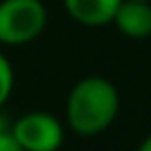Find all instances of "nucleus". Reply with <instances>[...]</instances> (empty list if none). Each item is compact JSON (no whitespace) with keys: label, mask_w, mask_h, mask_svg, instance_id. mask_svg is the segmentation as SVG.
Segmentation results:
<instances>
[{"label":"nucleus","mask_w":151,"mask_h":151,"mask_svg":"<svg viewBox=\"0 0 151 151\" xmlns=\"http://www.w3.org/2000/svg\"><path fill=\"white\" fill-rule=\"evenodd\" d=\"M120 97L111 80L87 76L78 80L66 97V123L80 137L101 134L118 116Z\"/></svg>","instance_id":"obj_1"},{"label":"nucleus","mask_w":151,"mask_h":151,"mask_svg":"<svg viewBox=\"0 0 151 151\" xmlns=\"http://www.w3.org/2000/svg\"><path fill=\"white\" fill-rule=\"evenodd\" d=\"M47 26V9L40 0H2L0 2V42L26 45Z\"/></svg>","instance_id":"obj_2"},{"label":"nucleus","mask_w":151,"mask_h":151,"mask_svg":"<svg viewBox=\"0 0 151 151\" xmlns=\"http://www.w3.org/2000/svg\"><path fill=\"white\" fill-rule=\"evenodd\" d=\"M12 132L24 151H59L64 144V125L47 111H31L12 120Z\"/></svg>","instance_id":"obj_3"},{"label":"nucleus","mask_w":151,"mask_h":151,"mask_svg":"<svg viewBox=\"0 0 151 151\" xmlns=\"http://www.w3.org/2000/svg\"><path fill=\"white\" fill-rule=\"evenodd\" d=\"M111 24L127 38H149L151 35V2L146 0H120Z\"/></svg>","instance_id":"obj_4"},{"label":"nucleus","mask_w":151,"mask_h":151,"mask_svg":"<svg viewBox=\"0 0 151 151\" xmlns=\"http://www.w3.org/2000/svg\"><path fill=\"white\" fill-rule=\"evenodd\" d=\"M120 0H64L68 17L83 26H104L111 24Z\"/></svg>","instance_id":"obj_5"},{"label":"nucleus","mask_w":151,"mask_h":151,"mask_svg":"<svg viewBox=\"0 0 151 151\" xmlns=\"http://www.w3.org/2000/svg\"><path fill=\"white\" fill-rule=\"evenodd\" d=\"M12 87H14V68H12L9 59L0 52V109H2V104L9 99Z\"/></svg>","instance_id":"obj_6"},{"label":"nucleus","mask_w":151,"mask_h":151,"mask_svg":"<svg viewBox=\"0 0 151 151\" xmlns=\"http://www.w3.org/2000/svg\"><path fill=\"white\" fill-rule=\"evenodd\" d=\"M0 151H24L12 132V120L0 111Z\"/></svg>","instance_id":"obj_7"},{"label":"nucleus","mask_w":151,"mask_h":151,"mask_svg":"<svg viewBox=\"0 0 151 151\" xmlns=\"http://www.w3.org/2000/svg\"><path fill=\"white\" fill-rule=\"evenodd\" d=\"M137 151H151V134H146V137L142 139V144L137 146Z\"/></svg>","instance_id":"obj_8"},{"label":"nucleus","mask_w":151,"mask_h":151,"mask_svg":"<svg viewBox=\"0 0 151 151\" xmlns=\"http://www.w3.org/2000/svg\"><path fill=\"white\" fill-rule=\"evenodd\" d=\"M146 2H151V0H146Z\"/></svg>","instance_id":"obj_9"}]
</instances>
